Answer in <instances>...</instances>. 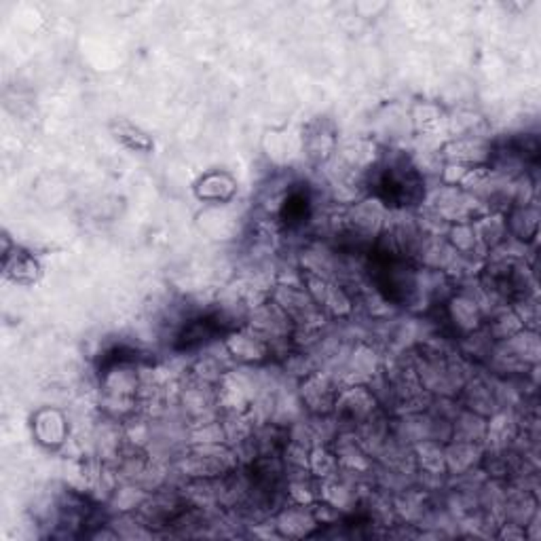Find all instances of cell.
Returning <instances> with one entry per match:
<instances>
[{
  "label": "cell",
  "instance_id": "6da1fadb",
  "mask_svg": "<svg viewBox=\"0 0 541 541\" xmlns=\"http://www.w3.org/2000/svg\"><path fill=\"white\" fill-rule=\"evenodd\" d=\"M117 138H119L120 142H125L129 148H135V150H150V146H153V142L148 140V135L142 133L138 127H133L129 123H119Z\"/></svg>",
  "mask_w": 541,
  "mask_h": 541
}]
</instances>
